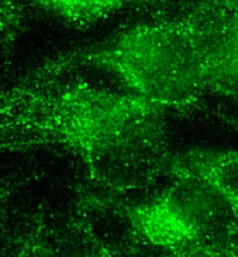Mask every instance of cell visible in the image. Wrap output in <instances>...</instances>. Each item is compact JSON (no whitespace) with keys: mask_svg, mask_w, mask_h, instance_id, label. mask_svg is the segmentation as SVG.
I'll return each mask as SVG.
<instances>
[{"mask_svg":"<svg viewBox=\"0 0 238 257\" xmlns=\"http://www.w3.org/2000/svg\"><path fill=\"white\" fill-rule=\"evenodd\" d=\"M13 189H14V185L9 182L0 184V208H2L4 202L6 201L9 194L12 193Z\"/></svg>","mask_w":238,"mask_h":257,"instance_id":"7","label":"cell"},{"mask_svg":"<svg viewBox=\"0 0 238 257\" xmlns=\"http://www.w3.org/2000/svg\"><path fill=\"white\" fill-rule=\"evenodd\" d=\"M145 201H104L132 230L159 249L177 256H236L238 208L216 190L194 180L170 178Z\"/></svg>","mask_w":238,"mask_h":257,"instance_id":"3","label":"cell"},{"mask_svg":"<svg viewBox=\"0 0 238 257\" xmlns=\"http://www.w3.org/2000/svg\"><path fill=\"white\" fill-rule=\"evenodd\" d=\"M80 68L110 73L127 91L169 111L192 107L207 94L219 96L206 43L189 8L136 24L103 43L47 62L33 74L49 77Z\"/></svg>","mask_w":238,"mask_h":257,"instance_id":"2","label":"cell"},{"mask_svg":"<svg viewBox=\"0 0 238 257\" xmlns=\"http://www.w3.org/2000/svg\"><path fill=\"white\" fill-rule=\"evenodd\" d=\"M166 174L208 185L238 208V154L235 150L193 147L172 154Z\"/></svg>","mask_w":238,"mask_h":257,"instance_id":"4","label":"cell"},{"mask_svg":"<svg viewBox=\"0 0 238 257\" xmlns=\"http://www.w3.org/2000/svg\"><path fill=\"white\" fill-rule=\"evenodd\" d=\"M26 3L27 0H0V46L4 49L16 40Z\"/></svg>","mask_w":238,"mask_h":257,"instance_id":"6","label":"cell"},{"mask_svg":"<svg viewBox=\"0 0 238 257\" xmlns=\"http://www.w3.org/2000/svg\"><path fill=\"white\" fill-rule=\"evenodd\" d=\"M166 110L130 91L31 75L0 99V153L61 147L113 192L150 187L171 158Z\"/></svg>","mask_w":238,"mask_h":257,"instance_id":"1","label":"cell"},{"mask_svg":"<svg viewBox=\"0 0 238 257\" xmlns=\"http://www.w3.org/2000/svg\"><path fill=\"white\" fill-rule=\"evenodd\" d=\"M36 6L64 22L77 25L94 23L123 8L141 6H162L164 0H31Z\"/></svg>","mask_w":238,"mask_h":257,"instance_id":"5","label":"cell"}]
</instances>
